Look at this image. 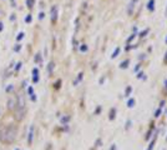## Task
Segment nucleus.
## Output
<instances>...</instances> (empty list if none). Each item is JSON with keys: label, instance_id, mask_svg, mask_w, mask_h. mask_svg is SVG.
Instances as JSON below:
<instances>
[{"label": "nucleus", "instance_id": "3", "mask_svg": "<svg viewBox=\"0 0 167 150\" xmlns=\"http://www.w3.org/2000/svg\"><path fill=\"white\" fill-rule=\"evenodd\" d=\"M8 109L10 111H14L16 109V99L15 98H10L8 100Z\"/></svg>", "mask_w": 167, "mask_h": 150}, {"label": "nucleus", "instance_id": "4", "mask_svg": "<svg viewBox=\"0 0 167 150\" xmlns=\"http://www.w3.org/2000/svg\"><path fill=\"white\" fill-rule=\"evenodd\" d=\"M32 135H34V128H30V131H29V138H28V144L30 145L32 143Z\"/></svg>", "mask_w": 167, "mask_h": 150}, {"label": "nucleus", "instance_id": "1", "mask_svg": "<svg viewBox=\"0 0 167 150\" xmlns=\"http://www.w3.org/2000/svg\"><path fill=\"white\" fill-rule=\"evenodd\" d=\"M18 135V130L14 125H4L0 128V141L3 144H12Z\"/></svg>", "mask_w": 167, "mask_h": 150}, {"label": "nucleus", "instance_id": "2", "mask_svg": "<svg viewBox=\"0 0 167 150\" xmlns=\"http://www.w3.org/2000/svg\"><path fill=\"white\" fill-rule=\"evenodd\" d=\"M24 116H25V108H18V106H16V110H15L16 120H23Z\"/></svg>", "mask_w": 167, "mask_h": 150}, {"label": "nucleus", "instance_id": "9", "mask_svg": "<svg viewBox=\"0 0 167 150\" xmlns=\"http://www.w3.org/2000/svg\"><path fill=\"white\" fill-rule=\"evenodd\" d=\"M20 49H21V45H19V44H18V45H16V47L14 48V50H15V51H16V53H18V51H19V50H20Z\"/></svg>", "mask_w": 167, "mask_h": 150}, {"label": "nucleus", "instance_id": "8", "mask_svg": "<svg viewBox=\"0 0 167 150\" xmlns=\"http://www.w3.org/2000/svg\"><path fill=\"white\" fill-rule=\"evenodd\" d=\"M25 22H26V23H30V22H31V15H28L26 18H25Z\"/></svg>", "mask_w": 167, "mask_h": 150}, {"label": "nucleus", "instance_id": "7", "mask_svg": "<svg viewBox=\"0 0 167 150\" xmlns=\"http://www.w3.org/2000/svg\"><path fill=\"white\" fill-rule=\"evenodd\" d=\"M23 38H24V34H23V33H20V34H18V36H16V40L20 41V40L23 39Z\"/></svg>", "mask_w": 167, "mask_h": 150}, {"label": "nucleus", "instance_id": "10", "mask_svg": "<svg viewBox=\"0 0 167 150\" xmlns=\"http://www.w3.org/2000/svg\"><path fill=\"white\" fill-rule=\"evenodd\" d=\"M21 63H18V64H16V70H19V69H21Z\"/></svg>", "mask_w": 167, "mask_h": 150}, {"label": "nucleus", "instance_id": "12", "mask_svg": "<svg viewBox=\"0 0 167 150\" xmlns=\"http://www.w3.org/2000/svg\"><path fill=\"white\" fill-rule=\"evenodd\" d=\"M3 29H4V26H3V23H0V31H3Z\"/></svg>", "mask_w": 167, "mask_h": 150}, {"label": "nucleus", "instance_id": "13", "mask_svg": "<svg viewBox=\"0 0 167 150\" xmlns=\"http://www.w3.org/2000/svg\"><path fill=\"white\" fill-rule=\"evenodd\" d=\"M16 150H19V149H16Z\"/></svg>", "mask_w": 167, "mask_h": 150}, {"label": "nucleus", "instance_id": "5", "mask_svg": "<svg viewBox=\"0 0 167 150\" xmlns=\"http://www.w3.org/2000/svg\"><path fill=\"white\" fill-rule=\"evenodd\" d=\"M12 90H14V86H12V85H9L6 88V93H11Z\"/></svg>", "mask_w": 167, "mask_h": 150}, {"label": "nucleus", "instance_id": "11", "mask_svg": "<svg viewBox=\"0 0 167 150\" xmlns=\"http://www.w3.org/2000/svg\"><path fill=\"white\" fill-rule=\"evenodd\" d=\"M29 94L32 95V88H29Z\"/></svg>", "mask_w": 167, "mask_h": 150}, {"label": "nucleus", "instance_id": "6", "mask_svg": "<svg viewBox=\"0 0 167 150\" xmlns=\"http://www.w3.org/2000/svg\"><path fill=\"white\" fill-rule=\"evenodd\" d=\"M26 4H28V6H29V8H31L32 5H34V0H28Z\"/></svg>", "mask_w": 167, "mask_h": 150}]
</instances>
